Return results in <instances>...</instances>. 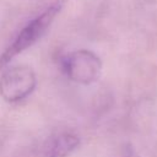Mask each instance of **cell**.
<instances>
[{"instance_id":"obj_1","label":"cell","mask_w":157,"mask_h":157,"mask_svg":"<svg viewBox=\"0 0 157 157\" xmlns=\"http://www.w3.org/2000/svg\"><path fill=\"white\" fill-rule=\"evenodd\" d=\"M63 7V0H58L47 7L40 15L29 21L16 36L13 42L2 52L0 55V69L7 66L15 56L23 53L33 44H36L47 32L56 15L60 12Z\"/></svg>"},{"instance_id":"obj_2","label":"cell","mask_w":157,"mask_h":157,"mask_svg":"<svg viewBox=\"0 0 157 157\" xmlns=\"http://www.w3.org/2000/svg\"><path fill=\"white\" fill-rule=\"evenodd\" d=\"M60 63L65 76L77 85H92L102 72L101 58L88 49L74 50L63 56Z\"/></svg>"},{"instance_id":"obj_3","label":"cell","mask_w":157,"mask_h":157,"mask_svg":"<svg viewBox=\"0 0 157 157\" xmlns=\"http://www.w3.org/2000/svg\"><path fill=\"white\" fill-rule=\"evenodd\" d=\"M37 87V76L27 65L11 66L0 76V96L7 103H18L33 93Z\"/></svg>"},{"instance_id":"obj_4","label":"cell","mask_w":157,"mask_h":157,"mask_svg":"<svg viewBox=\"0 0 157 157\" xmlns=\"http://www.w3.org/2000/svg\"><path fill=\"white\" fill-rule=\"evenodd\" d=\"M80 145V137L72 131L53 135L45 145V157H69Z\"/></svg>"},{"instance_id":"obj_5","label":"cell","mask_w":157,"mask_h":157,"mask_svg":"<svg viewBox=\"0 0 157 157\" xmlns=\"http://www.w3.org/2000/svg\"><path fill=\"white\" fill-rule=\"evenodd\" d=\"M123 157H132V153H131L130 151H128V152H126V153H125Z\"/></svg>"}]
</instances>
